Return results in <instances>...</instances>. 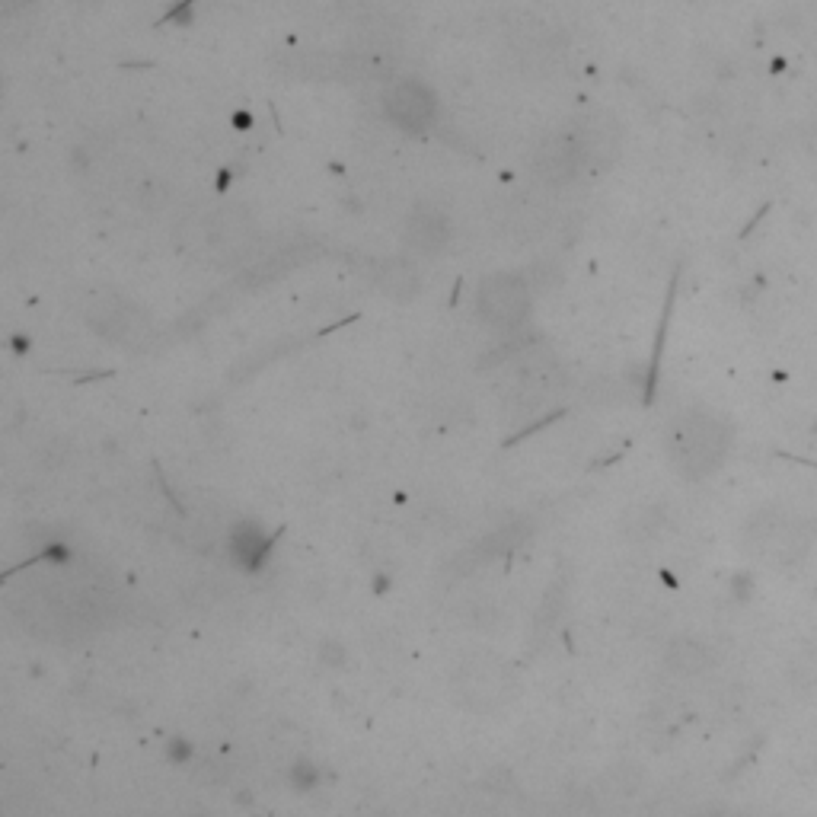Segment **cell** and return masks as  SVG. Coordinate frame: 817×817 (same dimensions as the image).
Returning a JSON list of instances; mask_svg holds the SVG:
<instances>
[{"mask_svg": "<svg viewBox=\"0 0 817 817\" xmlns=\"http://www.w3.org/2000/svg\"><path fill=\"white\" fill-rule=\"evenodd\" d=\"M731 447L728 425L706 409H690L668 431V454L680 476L703 479L722 466Z\"/></svg>", "mask_w": 817, "mask_h": 817, "instance_id": "1", "label": "cell"}, {"mask_svg": "<svg viewBox=\"0 0 817 817\" xmlns=\"http://www.w3.org/2000/svg\"><path fill=\"white\" fill-rule=\"evenodd\" d=\"M476 310L495 329H518L530 316V285L518 272H495L479 281Z\"/></svg>", "mask_w": 817, "mask_h": 817, "instance_id": "2", "label": "cell"}, {"mask_svg": "<svg viewBox=\"0 0 817 817\" xmlns=\"http://www.w3.org/2000/svg\"><path fill=\"white\" fill-rule=\"evenodd\" d=\"M747 543L773 562H789L808 549L805 527L782 511H760L747 527Z\"/></svg>", "mask_w": 817, "mask_h": 817, "instance_id": "3", "label": "cell"}, {"mask_svg": "<svg viewBox=\"0 0 817 817\" xmlns=\"http://www.w3.org/2000/svg\"><path fill=\"white\" fill-rule=\"evenodd\" d=\"M387 119L406 131H425L438 115V99L422 80H399L383 96Z\"/></svg>", "mask_w": 817, "mask_h": 817, "instance_id": "4", "label": "cell"}, {"mask_svg": "<svg viewBox=\"0 0 817 817\" xmlns=\"http://www.w3.org/2000/svg\"><path fill=\"white\" fill-rule=\"evenodd\" d=\"M569 135H572L585 166H591V163L604 166L620 154V125H616L610 115H588V119H581Z\"/></svg>", "mask_w": 817, "mask_h": 817, "instance_id": "5", "label": "cell"}, {"mask_svg": "<svg viewBox=\"0 0 817 817\" xmlns=\"http://www.w3.org/2000/svg\"><path fill=\"white\" fill-rule=\"evenodd\" d=\"M581 154L572 141V135H549L540 141L537 154H533V170L540 173L543 182H553V186H565L581 173Z\"/></svg>", "mask_w": 817, "mask_h": 817, "instance_id": "6", "label": "cell"}, {"mask_svg": "<svg viewBox=\"0 0 817 817\" xmlns=\"http://www.w3.org/2000/svg\"><path fill=\"white\" fill-rule=\"evenodd\" d=\"M93 326L112 342L135 345L147 329V316L128 300H103L93 307Z\"/></svg>", "mask_w": 817, "mask_h": 817, "instance_id": "7", "label": "cell"}, {"mask_svg": "<svg viewBox=\"0 0 817 817\" xmlns=\"http://www.w3.org/2000/svg\"><path fill=\"white\" fill-rule=\"evenodd\" d=\"M406 246L415 249V253L422 256H431V253H441V246L447 243L450 237V224L444 218V211L435 208V205H415L406 218Z\"/></svg>", "mask_w": 817, "mask_h": 817, "instance_id": "8", "label": "cell"}, {"mask_svg": "<svg viewBox=\"0 0 817 817\" xmlns=\"http://www.w3.org/2000/svg\"><path fill=\"white\" fill-rule=\"evenodd\" d=\"M249 240H253V224H249L246 211H221L208 224V243L218 256H240Z\"/></svg>", "mask_w": 817, "mask_h": 817, "instance_id": "9", "label": "cell"}, {"mask_svg": "<svg viewBox=\"0 0 817 817\" xmlns=\"http://www.w3.org/2000/svg\"><path fill=\"white\" fill-rule=\"evenodd\" d=\"M380 288L396 300H406L419 291V272L409 259H390L380 272Z\"/></svg>", "mask_w": 817, "mask_h": 817, "instance_id": "10", "label": "cell"}, {"mask_svg": "<svg viewBox=\"0 0 817 817\" xmlns=\"http://www.w3.org/2000/svg\"><path fill=\"white\" fill-rule=\"evenodd\" d=\"M706 648L703 645H696V642H683L680 648H674V668L680 671H699V668H706Z\"/></svg>", "mask_w": 817, "mask_h": 817, "instance_id": "11", "label": "cell"}]
</instances>
